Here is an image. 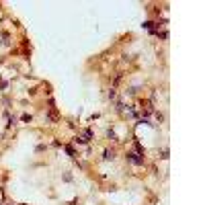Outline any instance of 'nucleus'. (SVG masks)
I'll return each instance as SVG.
<instances>
[{"label": "nucleus", "mask_w": 205, "mask_h": 205, "mask_svg": "<svg viewBox=\"0 0 205 205\" xmlns=\"http://www.w3.org/2000/svg\"><path fill=\"white\" fill-rule=\"evenodd\" d=\"M129 160H131L133 164H144V160L137 156V154H129Z\"/></svg>", "instance_id": "obj_1"}]
</instances>
